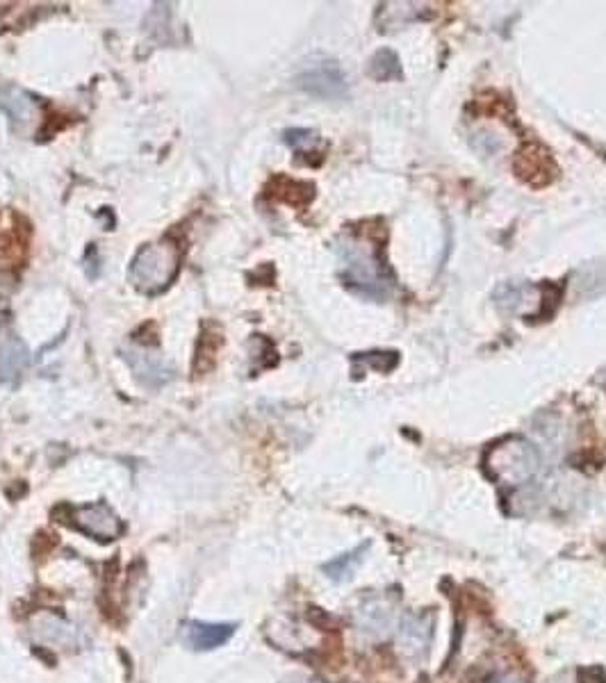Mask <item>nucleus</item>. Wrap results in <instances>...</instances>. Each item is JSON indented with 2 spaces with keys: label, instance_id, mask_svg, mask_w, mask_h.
Returning a JSON list of instances; mask_svg holds the SVG:
<instances>
[{
  "label": "nucleus",
  "instance_id": "f257e3e1",
  "mask_svg": "<svg viewBox=\"0 0 606 683\" xmlns=\"http://www.w3.org/2000/svg\"><path fill=\"white\" fill-rule=\"evenodd\" d=\"M180 271V246L171 240L146 244L135 255L130 281L139 292L155 294L174 281Z\"/></svg>",
  "mask_w": 606,
  "mask_h": 683
},
{
  "label": "nucleus",
  "instance_id": "f03ea898",
  "mask_svg": "<svg viewBox=\"0 0 606 683\" xmlns=\"http://www.w3.org/2000/svg\"><path fill=\"white\" fill-rule=\"evenodd\" d=\"M540 458L538 451L524 440H509L497 444L488 451L486 467L497 481L509 485H522L529 479H534L538 472Z\"/></svg>",
  "mask_w": 606,
  "mask_h": 683
},
{
  "label": "nucleus",
  "instance_id": "7ed1b4c3",
  "mask_svg": "<svg viewBox=\"0 0 606 683\" xmlns=\"http://www.w3.org/2000/svg\"><path fill=\"white\" fill-rule=\"evenodd\" d=\"M513 171L524 185H529L534 189H543L547 185H552L556 174H559L550 148H545L538 142L522 144L520 151L515 153Z\"/></svg>",
  "mask_w": 606,
  "mask_h": 683
},
{
  "label": "nucleus",
  "instance_id": "20e7f679",
  "mask_svg": "<svg viewBox=\"0 0 606 683\" xmlns=\"http://www.w3.org/2000/svg\"><path fill=\"white\" fill-rule=\"evenodd\" d=\"M297 85L303 92L319 96V98H340L347 92L345 73L331 60H319L317 64H308L297 78Z\"/></svg>",
  "mask_w": 606,
  "mask_h": 683
},
{
  "label": "nucleus",
  "instance_id": "39448f33",
  "mask_svg": "<svg viewBox=\"0 0 606 683\" xmlns=\"http://www.w3.org/2000/svg\"><path fill=\"white\" fill-rule=\"evenodd\" d=\"M71 522L87 536L96 540H114L124 531V524L108 504H92L71 508Z\"/></svg>",
  "mask_w": 606,
  "mask_h": 683
},
{
  "label": "nucleus",
  "instance_id": "423d86ee",
  "mask_svg": "<svg viewBox=\"0 0 606 683\" xmlns=\"http://www.w3.org/2000/svg\"><path fill=\"white\" fill-rule=\"evenodd\" d=\"M235 633L233 624H210V622H185L180 629L183 643L194 652H212L226 645Z\"/></svg>",
  "mask_w": 606,
  "mask_h": 683
},
{
  "label": "nucleus",
  "instance_id": "0eeeda50",
  "mask_svg": "<svg viewBox=\"0 0 606 683\" xmlns=\"http://www.w3.org/2000/svg\"><path fill=\"white\" fill-rule=\"evenodd\" d=\"M431 617L424 615H411L404 622V627L399 631V645L404 649L406 656H420L422 652H427V647L431 643Z\"/></svg>",
  "mask_w": 606,
  "mask_h": 683
},
{
  "label": "nucleus",
  "instance_id": "6e6552de",
  "mask_svg": "<svg viewBox=\"0 0 606 683\" xmlns=\"http://www.w3.org/2000/svg\"><path fill=\"white\" fill-rule=\"evenodd\" d=\"M267 196H272L276 201L290 203L292 208H306L313 201L315 187L310 183H299V180L278 176L267 187Z\"/></svg>",
  "mask_w": 606,
  "mask_h": 683
},
{
  "label": "nucleus",
  "instance_id": "1a4fd4ad",
  "mask_svg": "<svg viewBox=\"0 0 606 683\" xmlns=\"http://www.w3.org/2000/svg\"><path fill=\"white\" fill-rule=\"evenodd\" d=\"M28 351L14 335H0V381H10L26 367Z\"/></svg>",
  "mask_w": 606,
  "mask_h": 683
},
{
  "label": "nucleus",
  "instance_id": "9d476101",
  "mask_svg": "<svg viewBox=\"0 0 606 683\" xmlns=\"http://www.w3.org/2000/svg\"><path fill=\"white\" fill-rule=\"evenodd\" d=\"M0 108H3L14 121H30L35 114V98L19 87L0 85Z\"/></svg>",
  "mask_w": 606,
  "mask_h": 683
},
{
  "label": "nucleus",
  "instance_id": "9b49d317",
  "mask_svg": "<svg viewBox=\"0 0 606 683\" xmlns=\"http://www.w3.org/2000/svg\"><path fill=\"white\" fill-rule=\"evenodd\" d=\"M358 627L363 629L370 636H379V633H386L392 627V611L386 602H367L358 611Z\"/></svg>",
  "mask_w": 606,
  "mask_h": 683
},
{
  "label": "nucleus",
  "instance_id": "f8f14e48",
  "mask_svg": "<svg viewBox=\"0 0 606 683\" xmlns=\"http://www.w3.org/2000/svg\"><path fill=\"white\" fill-rule=\"evenodd\" d=\"M135 356H139V358L128 356L130 358V365H133L135 374L142 378L146 385H151V388H158V385L169 381L171 374L167 372L165 365H162L158 358L146 356V353H135Z\"/></svg>",
  "mask_w": 606,
  "mask_h": 683
},
{
  "label": "nucleus",
  "instance_id": "ddd939ff",
  "mask_svg": "<svg viewBox=\"0 0 606 683\" xmlns=\"http://www.w3.org/2000/svg\"><path fill=\"white\" fill-rule=\"evenodd\" d=\"M370 73L376 80L401 78V67H399L397 55L392 51H379L374 55V60L370 64Z\"/></svg>",
  "mask_w": 606,
  "mask_h": 683
},
{
  "label": "nucleus",
  "instance_id": "4468645a",
  "mask_svg": "<svg viewBox=\"0 0 606 683\" xmlns=\"http://www.w3.org/2000/svg\"><path fill=\"white\" fill-rule=\"evenodd\" d=\"M285 142L297 151V155H313L317 153L319 137L313 130H288V133H285Z\"/></svg>",
  "mask_w": 606,
  "mask_h": 683
},
{
  "label": "nucleus",
  "instance_id": "2eb2a0df",
  "mask_svg": "<svg viewBox=\"0 0 606 683\" xmlns=\"http://www.w3.org/2000/svg\"><path fill=\"white\" fill-rule=\"evenodd\" d=\"M474 105L481 110V114H488V117H509L511 114L509 101H504V98L495 92L479 96L477 101H474Z\"/></svg>",
  "mask_w": 606,
  "mask_h": 683
},
{
  "label": "nucleus",
  "instance_id": "dca6fc26",
  "mask_svg": "<svg viewBox=\"0 0 606 683\" xmlns=\"http://www.w3.org/2000/svg\"><path fill=\"white\" fill-rule=\"evenodd\" d=\"M495 683H524V681H520L518 677H515V674H506V677H502V679H497Z\"/></svg>",
  "mask_w": 606,
  "mask_h": 683
}]
</instances>
